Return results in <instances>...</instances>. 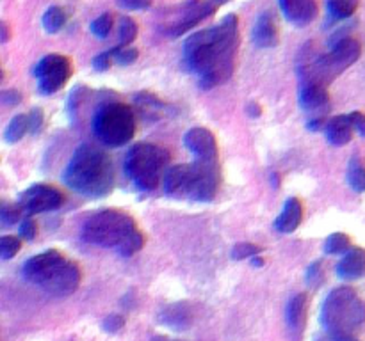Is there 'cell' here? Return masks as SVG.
<instances>
[{
	"instance_id": "cell-18",
	"label": "cell",
	"mask_w": 365,
	"mask_h": 341,
	"mask_svg": "<svg viewBox=\"0 0 365 341\" xmlns=\"http://www.w3.org/2000/svg\"><path fill=\"white\" fill-rule=\"evenodd\" d=\"M278 25L273 13H262L253 25V43L260 49H273L278 45Z\"/></svg>"
},
{
	"instance_id": "cell-23",
	"label": "cell",
	"mask_w": 365,
	"mask_h": 341,
	"mask_svg": "<svg viewBox=\"0 0 365 341\" xmlns=\"http://www.w3.org/2000/svg\"><path fill=\"white\" fill-rule=\"evenodd\" d=\"M161 322L171 329H187L192 323V315L184 304H173L166 311L161 313Z\"/></svg>"
},
{
	"instance_id": "cell-19",
	"label": "cell",
	"mask_w": 365,
	"mask_h": 341,
	"mask_svg": "<svg viewBox=\"0 0 365 341\" xmlns=\"http://www.w3.org/2000/svg\"><path fill=\"white\" fill-rule=\"evenodd\" d=\"M218 8L219 6L214 4V0H205V2H202L200 6H194V8L189 9L184 20H180L177 25L171 27L170 34L173 36V38H178V36H182V34L187 32V30L194 29V27L198 25V23L204 22L205 18H209L211 15H214L216 9Z\"/></svg>"
},
{
	"instance_id": "cell-24",
	"label": "cell",
	"mask_w": 365,
	"mask_h": 341,
	"mask_svg": "<svg viewBox=\"0 0 365 341\" xmlns=\"http://www.w3.org/2000/svg\"><path fill=\"white\" fill-rule=\"evenodd\" d=\"M347 184L354 192H365V164L360 157H353L347 165Z\"/></svg>"
},
{
	"instance_id": "cell-48",
	"label": "cell",
	"mask_w": 365,
	"mask_h": 341,
	"mask_svg": "<svg viewBox=\"0 0 365 341\" xmlns=\"http://www.w3.org/2000/svg\"><path fill=\"white\" fill-rule=\"evenodd\" d=\"M2 80H4V72H2V67H0V84H2Z\"/></svg>"
},
{
	"instance_id": "cell-11",
	"label": "cell",
	"mask_w": 365,
	"mask_h": 341,
	"mask_svg": "<svg viewBox=\"0 0 365 341\" xmlns=\"http://www.w3.org/2000/svg\"><path fill=\"white\" fill-rule=\"evenodd\" d=\"M80 279H82V274H80V269L77 263L68 262L64 259L56 270L54 274L43 283L39 288L45 290L49 295L54 297H68L72 295L73 292H77L80 285Z\"/></svg>"
},
{
	"instance_id": "cell-37",
	"label": "cell",
	"mask_w": 365,
	"mask_h": 341,
	"mask_svg": "<svg viewBox=\"0 0 365 341\" xmlns=\"http://www.w3.org/2000/svg\"><path fill=\"white\" fill-rule=\"evenodd\" d=\"M20 236L22 238H25V240H35L36 235H38V226H36V222L32 221V219H23L22 222H20Z\"/></svg>"
},
{
	"instance_id": "cell-9",
	"label": "cell",
	"mask_w": 365,
	"mask_h": 341,
	"mask_svg": "<svg viewBox=\"0 0 365 341\" xmlns=\"http://www.w3.org/2000/svg\"><path fill=\"white\" fill-rule=\"evenodd\" d=\"M219 187V173L216 162L196 160L191 164L187 198L194 201H212Z\"/></svg>"
},
{
	"instance_id": "cell-26",
	"label": "cell",
	"mask_w": 365,
	"mask_h": 341,
	"mask_svg": "<svg viewBox=\"0 0 365 341\" xmlns=\"http://www.w3.org/2000/svg\"><path fill=\"white\" fill-rule=\"evenodd\" d=\"M27 131H29V117H27L25 114H18V116H15L11 121H9L8 128H6L4 131L6 143L9 144L18 143L20 139H23V135H25Z\"/></svg>"
},
{
	"instance_id": "cell-1",
	"label": "cell",
	"mask_w": 365,
	"mask_h": 341,
	"mask_svg": "<svg viewBox=\"0 0 365 341\" xmlns=\"http://www.w3.org/2000/svg\"><path fill=\"white\" fill-rule=\"evenodd\" d=\"M239 50V20L226 15L216 27L200 30L184 41V63L204 89L219 86L232 77Z\"/></svg>"
},
{
	"instance_id": "cell-22",
	"label": "cell",
	"mask_w": 365,
	"mask_h": 341,
	"mask_svg": "<svg viewBox=\"0 0 365 341\" xmlns=\"http://www.w3.org/2000/svg\"><path fill=\"white\" fill-rule=\"evenodd\" d=\"M303 219V205L299 199L290 198L289 201L283 205L282 212H280L278 219L275 222L276 231L280 233H292L297 226L302 224Z\"/></svg>"
},
{
	"instance_id": "cell-15",
	"label": "cell",
	"mask_w": 365,
	"mask_h": 341,
	"mask_svg": "<svg viewBox=\"0 0 365 341\" xmlns=\"http://www.w3.org/2000/svg\"><path fill=\"white\" fill-rule=\"evenodd\" d=\"M328 101L330 94L326 87L319 84H303L299 91V105L303 110L310 112L314 117H324L323 114L328 110Z\"/></svg>"
},
{
	"instance_id": "cell-27",
	"label": "cell",
	"mask_w": 365,
	"mask_h": 341,
	"mask_svg": "<svg viewBox=\"0 0 365 341\" xmlns=\"http://www.w3.org/2000/svg\"><path fill=\"white\" fill-rule=\"evenodd\" d=\"M66 20H68L66 11H64L63 8H59V6H52V8H49L45 11L42 22L47 32L54 34V32H59V30L66 25Z\"/></svg>"
},
{
	"instance_id": "cell-2",
	"label": "cell",
	"mask_w": 365,
	"mask_h": 341,
	"mask_svg": "<svg viewBox=\"0 0 365 341\" xmlns=\"http://www.w3.org/2000/svg\"><path fill=\"white\" fill-rule=\"evenodd\" d=\"M64 184L77 194L106 198L114 188V165L106 151L91 144L77 148L63 174Z\"/></svg>"
},
{
	"instance_id": "cell-16",
	"label": "cell",
	"mask_w": 365,
	"mask_h": 341,
	"mask_svg": "<svg viewBox=\"0 0 365 341\" xmlns=\"http://www.w3.org/2000/svg\"><path fill=\"white\" fill-rule=\"evenodd\" d=\"M337 276L342 281H357L365 276V249L351 247L337 265Z\"/></svg>"
},
{
	"instance_id": "cell-4",
	"label": "cell",
	"mask_w": 365,
	"mask_h": 341,
	"mask_svg": "<svg viewBox=\"0 0 365 341\" xmlns=\"http://www.w3.org/2000/svg\"><path fill=\"white\" fill-rule=\"evenodd\" d=\"M170 164V153L157 144H134L125 157V174L141 191H154L164 178Z\"/></svg>"
},
{
	"instance_id": "cell-31",
	"label": "cell",
	"mask_w": 365,
	"mask_h": 341,
	"mask_svg": "<svg viewBox=\"0 0 365 341\" xmlns=\"http://www.w3.org/2000/svg\"><path fill=\"white\" fill-rule=\"evenodd\" d=\"M20 249H22V242L18 236H0V258L2 259L15 258Z\"/></svg>"
},
{
	"instance_id": "cell-30",
	"label": "cell",
	"mask_w": 365,
	"mask_h": 341,
	"mask_svg": "<svg viewBox=\"0 0 365 341\" xmlns=\"http://www.w3.org/2000/svg\"><path fill=\"white\" fill-rule=\"evenodd\" d=\"M137 38V23L130 16H123L120 20V45L128 46Z\"/></svg>"
},
{
	"instance_id": "cell-40",
	"label": "cell",
	"mask_w": 365,
	"mask_h": 341,
	"mask_svg": "<svg viewBox=\"0 0 365 341\" xmlns=\"http://www.w3.org/2000/svg\"><path fill=\"white\" fill-rule=\"evenodd\" d=\"M151 0H118V6L127 11H141V9L150 8Z\"/></svg>"
},
{
	"instance_id": "cell-5",
	"label": "cell",
	"mask_w": 365,
	"mask_h": 341,
	"mask_svg": "<svg viewBox=\"0 0 365 341\" xmlns=\"http://www.w3.org/2000/svg\"><path fill=\"white\" fill-rule=\"evenodd\" d=\"M137 231L136 221L120 210H102L91 215L82 226V238L98 247L118 249Z\"/></svg>"
},
{
	"instance_id": "cell-44",
	"label": "cell",
	"mask_w": 365,
	"mask_h": 341,
	"mask_svg": "<svg viewBox=\"0 0 365 341\" xmlns=\"http://www.w3.org/2000/svg\"><path fill=\"white\" fill-rule=\"evenodd\" d=\"M11 38V30H9L8 23L0 22V43H6Z\"/></svg>"
},
{
	"instance_id": "cell-42",
	"label": "cell",
	"mask_w": 365,
	"mask_h": 341,
	"mask_svg": "<svg viewBox=\"0 0 365 341\" xmlns=\"http://www.w3.org/2000/svg\"><path fill=\"white\" fill-rule=\"evenodd\" d=\"M349 120H351V124H353L354 130H357L361 137H365V114L351 112Z\"/></svg>"
},
{
	"instance_id": "cell-33",
	"label": "cell",
	"mask_w": 365,
	"mask_h": 341,
	"mask_svg": "<svg viewBox=\"0 0 365 341\" xmlns=\"http://www.w3.org/2000/svg\"><path fill=\"white\" fill-rule=\"evenodd\" d=\"M260 252H262V247H259V245L249 244V242H241L232 251V258L239 262V259H248L253 258V256H259Z\"/></svg>"
},
{
	"instance_id": "cell-29",
	"label": "cell",
	"mask_w": 365,
	"mask_h": 341,
	"mask_svg": "<svg viewBox=\"0 0 365 341\" xmlns=\"http://www.w3.org/2000/svg\"><path fill=\"white\" fill-rule=\"evenodd\" d=\"M113 15H111V13H104V15H100L98 18H94L93 22H91V32H93V36H97L98 39H106L111 34V30H113Z\"/></svg>"
},
{
	"instance_id": "cell-8",
	"label": "cell",
	"mask_w": 365,
	"mask_h": 341,
	"mask_svg": "<svg viewBox=\"0 0 365 341\" xmlns=\"http://www.w3.org/2000/svg\"><path fill=\"white\" fill-rule=\"evenodd\" d=\"M35 77L38 79V89L42 94H54L72 77V63L68 57L61 53L45 56L35 67Z\"/></svg>"
},
{
	"instance_id": "cell-13",
	"label": "cell",
	"mask_w": 365,
	"mask_h": 341,
	"mask_svg": "<svg viewBox=\"0 0 365 341\" xmlns=\"http://www.w3.org/2000/svg\"><path fill=\"white\" fill-rule=\"evenodd\" d=\"M184 144L198 160L216 162V157H218V144H216V137L207 130V128H191V130L184 135Z\"/></svg>"
},
{
	"instance_id": "cell-20",
	"label": "cell",
	"mask_w": 365,
	"mask_h": 341,
	"mask_svg": "<svg viewBox=\"0 0 365 341\" xmlns=\"http://www.w3.org/2000/svg\"><path fill=\"white\" fill-rule=\"evenodd\" d=\"M307 304H309V300H307L305 293H297V295H294L292 299L289 300V304H287V327H289V330L294 336H296V334H302L303 329H305Z\"/></svg>"
},
{
	"instance_id": "cell-6",
	"label": "cell",
	"mask_w": 365,
	"mask_h": 341,
	"mask_svg": "<svg viewBox=\"0 0 365 341\" xmlns=\"http://www.w3.org/2000/svg\"><path fill=\"white\" fill-rule=\"evenodd\" d=\"M361 46L357 39L344 38L333 45L330 53L319 56L314 60H307L299 66V75L305 84H319L326 86L337 75L353 66L360 59Z\"/></svg>"
},
{
	"instance_id": "cell-12",
	"label": "cell",
	"mask_w": 365,
	"mask_h": 341,
	"mask_svg": "<svg viewBox=\"0 0 365 341\" xmlns=\"http://www.w3.org/2000/svg\"><path fill=\"white\" fill-rule=\"evenodd\" d=\"M64 259L66 258L59 251H56V249H49V251L42 252V255L32 256V258L23 263V279H27L32 285L42 286Z\"/></svg>"
},
{
	"instance_id": "cell-36",
	"label": "cell",
	"mask_w": 365,
	"mask_h": 341,
	"mask_svg": "<svg viewBox=\"0 0 365 341\" xmlns=\"http://www.w3.org/2000/svg\"><path fill=\"white\" fill-rule=\"evenodd\" d=\"M125 327V319L121 315H109L106 316V320L102 322V329L109 334L120 333Z\"/></svg>"
},
{
	"instance_id": "cell-45",
	"label": "cell",
	"mask_w": 365,
	"mask_h": 341,
	"mask_svg": "<svg viewBox=\"0 0 365 341\" xmlns=\"http://www.w3.org/2000/svg\"><path fill=\"white\" fill-rule=\"evenodd\" d=\"M248 109H249V112H252V114H249V116H255V117L260 116V109L256 105H253V103L248 107Z\"/></svg>"
},
{
	"instance_id": "cell-32",
	"label": "cell",
	"mask_w": 365,
	"mask_h": 341,
	"mask_svg": "<svg viewBox=\"0 0 365 341\" xmlns=\"http://www.w3.org/2000/svg\"><path fill=\"white\" fill-rule=\"evenodd\" d=\"M137 57H140V52L132 46H116L113 49V59L116 64H121V66H128V64L136 63Z\"/></svg>"
},
{
	"instance_id": "cell-46",
	"label": "cell",
	"mask_w": 365,
	"mask_h": 341,
	"mask_svg": "<svg viewBox=\"0 0 365 341\" xmlns=\"http://www.w3.org/2000/svg\"><path fill=\"white\" fill-rule=\"evenodd\" d=\"M252 265L253 266H262L264 265L262 258H260V256H253V258H252Z\"/></svg>"
},
{
	"instance_id": "cell-3",
	"label": "cell",
	"mask_w": 365,
	"mask_h": 341,
	"mask_svg": "<svg viewBox=\"0 0 365 341\" xmlns=\"http://www.w3.org/2000/svg\"><path fill=\"white\" fill-rule=\"evenodd\" d=\"M365 322V304L349 286L331 290L321 306V326L330 333L351 334Z\"/></svg>"
},
{
	"instance_id": "cell-10",
	"label": "cell",
	"mask_w": 365,
	"mask_h": 341,
	"mask_svg": "<svg viewBox=\"0 0 365 341\" xmlns=\"http://www.w3.org/2000/svg\"><path fill=\"white\" fill-rule=\"evenodd\" d=\"M63 202L64 194L59 188L43 184L32 185L30 188H27L25 192H22L18 199V205L22 207L25 215L45 214V212L57 210Z\"/></svg>"
},
{
	"instance_id": "cell-38",
	"label": "cell",
	"mask_w": 365,
	"mask_h": 341,
	"mask_svg": "<svg viewBox=\"0 0 365 341\" xmlns=\"http://www.w3.org/2000/svg\"><path fill=\"white\" fill-rule=\"evenodd\" d=\"M29 131L30 134H39L43 128V110L42 109H32L29 116Z\"/></svg>"
},
{
	"instance_id": "cell-14",
	"label": "cell",
	"mask_w": 365,
	"mask_h": 341,
	"mask_svg": "<svg viewBox=\"0 0 365 341\" xmlns=\"http://www.w3.org/2000/svg\"><path fill=\"white\" fill-rule=\"evenodd\" d=\"M278 2L283 16H285L292 25L305 27L316 20V0H278Z\"/></svg>"
},
{
	"instance_id": "cell-47",
	"label": "cell",
	"mask_w": 365,
	"mask_h": 341,
	"mask_svg": "<svg viewBox=\"0 0 365 341\" xmlns=\"http://www.w3.org/2000/svg\"><path fill=\"white\" fill-rule=\"evenodd\" d=\"M226 2H230V0H214V4H218V6L226 4Z\"/></svg>"
},
{
	"instance_id": "cell-21",
	"label": "cell",
	"mask_w": 365,
	"mask_h": 341,
	"mask_svg": "<svg viewBox=\"0 0 365 341\" xmlns=\"http://www.w3.org/2000/svg\"><path fill=\"white\" fill-rule=\"evenodd\" d=\"M353 124H351L349 114L346 116H335L331 117L324 127V134H326L328 143L333 146H346L353 137Z\"/></svg>"
},
{
	"instance_id": "cell-43",
	"label": "cell",
	"mask_w": 365,
	"mask_h": 341,
	"mask_svg": "<svg viewBox=\"0 0 365 341\" xmlns=\"http://www.w3.org/2000/svg\"><path fill=\"white\" fill-rule=\"evenodd\" d=\"M20 100H22V96H20L18 91H6V93L0 94V101L6 105H16V103H20Z\"/></svg>"
},
{
	"instance_id": "cell-39",
	"label": "cell",
	"mask_w": 365,
	"mask_h": 341,
	"mask_svg": "<svg viewBox=\"0 0 365 341\" xmlns=\"http://www.w3.org/2000/svg\"><path fill=\"white\" fill-rule=\"evenodd\" d=\"M113 63H114L113 50H109V52H104V53H100V56L94 57L93 67L94 70H98V72H106V70H109L111 64Z\"/></svg>"
},
{
	"instance_id": "cell-7",
	"label": "cell",
	"mask_w": 365,
	"mask_h": 341,
	"mask_svg": "<svg viewBox=\"0 0 365 341\" xmlns=\"http://www.w3.org/2000/svg\"><path fill=\"white\" fill-rule=\"evenodd\" d=\"M94 137L109 148L130 143L136 134V116L125 103H107L93 117Z\"/></svg>"
},
{
	"instance_id": "cell-35",
	"label": "cell",
	"mask_w": 365,
	"mask_h": 341,
	"mask_svg": "<svg viewBox=\"0 0 365 341\" xmlns=\"http://www.w3.org/2000/svg\"><path fill=\"white\" fill-rule=\"evenodd\" d=\"M307 281H309L310 286H321L324 281V270H323V263L316 262L310 265L309 272H307Z\"/></svg>"
},
{
	"instance_id": "cell-17",
	"label": "cell",
	"mask_w": 365,
	"mask_h": 341,
	"mask_svg": "<svg viewBox=\"0 0 365 341\" xmlns=\"http://www.w3.org/2000/svg\"><path fill=\"white\" fill-rule=\"evenodd\" d=\"M189 180H191V164L173 165L166 171L162 178L164 192L171 198H187Z\"/></svg>"
},
{
	"instance_id": "cell-28",
	"label": "cell",
	"mask_w": 365,
	"mask_h": 341,
	"mask_svg": "<svg viewBox=\"0 0 365 341\" xmlns=\"http://www.w3.org/2000/svg\"><path fill=\"white\" fill-rule=\"evenodd\" d=\"M351 249V240L346 233H333L324 240V252L326 255H344Z\"/></svg>"
},
{
	"instance_id": "cell-41",
	"label": "cell",
	"mask_w": 365,
	"mask_h": 341,
	"mask_svg": "<svg viewBox=\"0 0 365 341\" xmlns=\"http://www.w3.org/2000/svg\"><path fill=\"white\" fill-rule=\"evenodd\" d=\"M316 341H358V340H354V337H351L349 334L330 333V330H326V333H324V334H321V336H317Z\"/></svg>"
},
{
	"instance_id": "cell-25",
	"label": "cell",
	"mask_w": 365,
	"mask_h": 341,
	"mask_svg": "<svg viewBox=\"0 0 365 341\" xmlns=\"http://www.w3.org/2000/svg\"><path fill=\"white\" fill-rule=\"evenodd\" d=\"M326 8L331 20H346L354 15L358 8V0H328Z\"/></svg>"
},
{
	"instance_id": "cell-34",
	"label": "cell",
	"mask_w": 365,
	"mask_h": 341,
	"mask_svg": "<svg viewBox=\"0 0 365 341\" xmlns=\"http://www.w3.org/2000/svg\"><path fill=\"white\" fill-rule=\"evenodd\" d=\"M23 210L20 205H6V207L0 208V221L6 226H13L20 221Z\"/></svg>"
}]
</instances>
